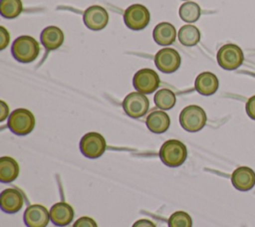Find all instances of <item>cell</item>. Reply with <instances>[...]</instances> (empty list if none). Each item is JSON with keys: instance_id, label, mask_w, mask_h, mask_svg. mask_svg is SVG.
Returning a JSON list of instances; mask_svg holds the SVG:
<instances>
[{"instance_id": "cell-5", "label": "cell", "mask_w": 255, "mask_h": 227, "mask_svg": "<svg viewBox=\"0 0 255 227\" xmlns=\"http://www.w3.org/2000/svg\"><path fill=\"white\" fill-rule=\"evenodd\" d=\"M216 58L218 65L227 71L237 69L244 61L242 50L235 44H225L220 47Z\"/></svg>"}, {"instance_id": "cell-10", "label": "cell", "mask_w": 255, "mask_h": 227, "mask_svg": "<svg viewBox=\"0 0 255 227\" xmlns=\"http://www.w3.org/2000/svg\"><path fill=\"white\" fill-rule=\"evenodd\" d=\"M181 63L178 52L172 48H162L154 56V64L156 68L166 74L175 72Z\"/></svg>"}, {"instance_id": "cell-14", "label": "cell", "mask_w": 255, "mask_h": 227, "mask_svg": "<svg viewBox=\"0 0 255 227\" xmlns=\"http://www.w3.org/2000/svg\"><path fill=\"white\" fill-rule=\"evenodd\" d=\"M231 182L240 191L250 190L255 185V172L248 166H240L232 172Z\"/></svg>"}, {"instance_id": "cell-17", "label": "cell", "mask_w": 255, "mask_h": 227, "mask_svg": "<svg viewBox=\"0 0 255 227\" xmlns=\"http://www.w3.org/2000/svg\"><path fill=\"white\" fill-rule=\"evenodd\" d=\"M153 40L160 46H169L174 43L176 38L175 27L168 22H161L157 24L152 32Z\"/></svg>"}, {"instance_id": "cell-20", "label": "cell", "mask_w": 255, "mask_h": 227, "mask_svg": "<svg viewBox=\"0 0 255 227\" xmlns=\"http://www.w3.org/2000/svg\"><path fill=\"white\" fill-rule=\"evenodd\" d=\"M19 175L18 162L10 156L0 158V180L2 182H11Z\"/></svg>"}, {"instance_id": "cell-18", "label": "cell", "mask_w": 255, "mask_h": 227, "mask_svg": "<svg viewBox=\"0 0 255 227\" xmlns=\"http://www.w3.org/2000/svg\"><path fill=\"white\" fill-rule=\"evenodd\" d=\"M42 45L48 50H56L62 46L65 36L63 31L56 26L46 27L40 36Z\"/></svg>"}, {"instance_id": "cell-16", "label": "cell", "mask_w": 255, "mask_h": 227, "mask_svg": "<svg viewBox=\"0 0 255 227\" xmlns=\"http://www.w3.org/2000/svg\"><path fill=\"white\" fill-rule=\"evenodd\" d=\"M219 86L217 77L210 72H203L199 74L194 82L195 90L203 96H211L215 94Z\"/></svg>"}, {"instance_id": "cell-30", "label": "cell", "mask_w": 255, "mask_h": 227, "mask_svg": "<svg viewBox=\"0 0 255 227\" xmlns=\"http://www.w3.org/2000/svg\"><path fill=\"white\" fill-rule=\"evenodd\" d=\"M9 114V107L4 101L0 102V121H3Z\"/></svg>"}, {"instance_id": "cell-12", "label": "cell", "mask_w": 255, "mask_h": 227, "mask_svg": "<svg viewBox=\"0 0 255 227\" xmlns=\"http://www.w3.org/2000/svg\"><path fill=\"white\" fill-rule=\"evenodd\" d=\"M24 223L27 227H46L50 219V211L40 204L28 206L23 215Z\"/></svg>"}, {"instance_id": "cell-3", "label": "cell", "mask_w": 255, "mask_h": 227, "mask_svg": "<svg viewBox=\"0 0 255 227\" xmlns=\"http://www.w3.org/2000/svg\"><path fill=\"white\" fill-rule=\"evenodd\" d=\"M207 116L202 108L196 105L185 107L179 114V122L183 129L189 132H196L206 124Z\"/></svg>"}, {"instance_id": "cell-4", "label": "cell", "mask_w": 255, "mask_h": 227, "mask_svg": "<svg viewBox=\"0 0 255 227\" xmlns=\"http://www.w3.org/2000/svg\"><path fill=\"white\" fill-rule=\"evenodd\" d=\"M35 126L34 114L26 109H17L8 117L9 129L17 135L30 133Z\"/></svg>"}, {"instance_id": "cell-2", "label": "cell", "mask_w": 255, "mask_h": 227, "mask_svg": "<svg viewBox=\"0 0 255 227\" xmlns=\"http://www.w3.org/2000/svg\"><path fill=\"white\" fill-rule=\"evenodd\" d=\"M187 157V149L183 142L177 139H168L159 149V158L166 166H180Z\"/></svg>"}, {"instance_id": "cell-6", "label": "cell", "mask_w": 255, "mask_h": 227, "mask_svg": "<svg viewBox=\"0 0 255 227\" xmlns=\"http://www.w3.org/2000/svg\"><path fill=\"white\" fill-rule=\"evenodd\" d=\"M124 21L128 29L139 31L148 25L150 14L145 6L141 4H132L126 9L124 13Z\"/></svg>"}, {"instance_id": "cell-9", "label": "cell", "mask_w": 255, "mask_h": 227, "mask_svg": "<svg viewBox=\"0 0 255 227\" xmlns=\"http://www.w3.org/2000/svg\"><path fill=\"white\" fill-rule=\"evenodd\" d=\"M132 84L137 92L146 95L153 93L159 87L160 80L155 71L144 68L134 74Z\"/></svg>"}, {"instance_id": "cell-25", "label": "cell", "mask_w": 255, "mask_h": 227, "mask_svg": "<svg viewBox=\"0 0 255 227\" xmlns=\"http://www.w3.org/2000/svg\"><path fill=\"white\" fill-rule=\"evenodd\" d=\"M168 227H192L190 215L184 211H175L167 220Z\"/></svg>"}, {"instance_id": "cell-15", "label": "cell", "mask_w": 255, "mask_h": 227, "mask_svg": "<svg viewBox=\"0 0 255 227\" xmlns=\"http://www.w3.org/2000/svg\"><path fill=\"white\" fill-rule=\"evenodd\" d=\"M74 218V209L66 202H58L50 209L51 221L59 227L69 225Z\"/></svg>"}, {"instance_id": "cell-23", "label": "cell", "mask_w": 255, "mask_h": 227, "mask_svg": "<svg viewBox=\"0 0 255 227\" xmlns=\"http://www.w3.org/2000/svg\"><path fill=\"white\" fill-rule=\"evenodd\" d=\"M201 10L197 3L188 1L179 7V17L186 23H194L200 17Z\"/></svg>"}, {"instance_id": "cell-19", "label": "cell", "mask_w": 255, "mask_h": 227, "mask_svg": "<svg viewBox=\"0 0 255 227\" xmlns=\"http://www.w3.org/2000/svg\"><path fill=\"white\" fill-rule=\"evenodd\" d=\"M145 124L151 132L162 133L168 129L170 118L163 111H153L147 115Z\"/></svg>"}, {"instance_id": "cell-21", "label": "cell", "mask_w": 255, "mask_h": 227, "mask_svg": "<svg viewBox=\"0 0 255 227\" xmlns=\"http://www.w3.org/2000/svg\"><path fill=\"white\" fill-rule=\"evenodd\" d=\"M178 40L183 46H195L200 40V31L194 25H183L178 31Z\"/></svg>"}, {"instance_id": "cell-26", "label": "cell", "mask_w": 255, "mask_h": 227, "mask_svg": "<svg viewBox=\"0 0 255 227\" xmlns=\"http://www.w3.org/2000/svg\"><path fill=\"white\" fill-rule=\"evenodd\" d=\"M73 227H98L96 221L88 216H83L75 221Z\"/></svg>"}, {"instance_id": "cell-24", "label": "cell", "mask_w": 255, "mask_h": 227, "mask_svg": "<svg viewBox=\"0 0 255 227\" xmlns=\"http://www.w3.org/2000/svg\"><path fill=\"white\" fill-rule=\"evenodd\" d=\"M23 10L21 0H1L0 13L4 18L13 19L18 17Z\"/></svg>"}, {"instance_id": "cell-27", "label": "cell", "mask_w": 255, "mask_h": 227, "mask_svg": "<svg viewBox=\"0 0 255 227\" xmlns=\"http://www.w3.org/2000/svg\"><path fill=\"white\" fill-rule=\"evenodd\" d=\"M0 38H1V40H0V49L3 50L8 46L9 41H10V35H9L8 31L3 26L0 27Z\"/></svg>"}, {"instance_id": "cell-22", "label": "cell", "mask_w": 255, "mask_h": 227, "mask_svg": "<svg viewBox=\"0 0 255 227\" xmlns=\"http://www.w3.org/2000/svg\"><path fill=\"white\" fill-rule=\"evenodd\" d=\"M155 106L163 111L170 110L176 103L175 94L169 89H160L157 91L153 98Z\"/></svg>"}, {"instance_id": "cell-13", "label": "cell", "mask_w": 255, "mask_h": 227, "mask_svg": "<svg viewBox=\"0 0 255 227\" xmlns=\"http://www.w3.org/2000/svg\"><path fill=\"white\" fill-rule=\"evenodd\" d=\"M23 203V194L16 188H7L0 194V207L6 213L18 212L22 208Z\"/></svg>"}, {"instance_id": "cell-29", "label": "cell", "mask_w": 255, "mask_h": 227, "mask_svg": "<svg viewBox=\"0 0 255 227\" xmlns=\"http://www.w3.org/2000/svg\"><path fill=\"white\" fill-rule=\"evenodd\" d=\"M131 227H156L155 224L148 219H139L135 221Z\"/></svg>"}, {"instance_id": "cell-11", "label": "cell", "mask_w": 255, "mask_h": 227, "mask_svg": "<svg viewBox=\"0 0 255 227\" xmlns=\"http://www.w3.org/2000/svg\"><path fill=\"white\" fill-rule=\"evenodd\" d=\"M83 20L90 30L100 31L107 26L109 22V14L104 7L93 5L85 10Z\"/></svg>"}, {"instance_id": "cell-28", "label": "cell", "mask_w": 255, "mask_h": 227, "mask_svg": "<svg viewBox=\"0 0 255 227\" xmlns=\"http://www.w3.org/2000/svg\"><path fill=\"white\" fill-rule=\"evenodd\" d=\"M245 109H246V113H247L248 116L255 120V96L251 97L247 101Z\"/></svg>"}, {"instance_id": "cell-7", "label": "cell", "mask_w": 255, "mask_h": 227, "mask_svg": "<svg viewBox=\"0 0 255 227\" xmlns=\"http://www.w3.org/2000/svg\"><path fill=\"white\" fill-rule=\"evenodd\" d=\"M107 148L105 137L95 131L86 133L80 140V150L88 158H98Z\"/></svg>"}, {"instance_id": "cell-1", "label": "cell", "mask_w": 255, "mask_h": 227, "mask_svg": "<svg viewBox=\"0 0 255 227\" xmlns=\"http://www.w3.org/2000/svg\"><path fill=\"white\" fill-rule=\"evenodd\" d=\"M11 53L20 63L33 62L40 53L39 43L31 36L24 35L18 37L12 44Z\"/></svg>"}, {"instance_id": "cell-8", "label": "cell", "mask_w": 255, "mask_h": 227, "mask_svg": "<svg viewBox=\"0 0 255 227\" xmlns=\"http://www.w3.org/2000/svg\"><path fill=\"white\" fill-rule=\"evenodd\" d=\"M149 108V101L144 94L132 92L128 94L123 101V109L125 113L132 117L138 118L143 116Z\"/></svg>"}]
</instances>
